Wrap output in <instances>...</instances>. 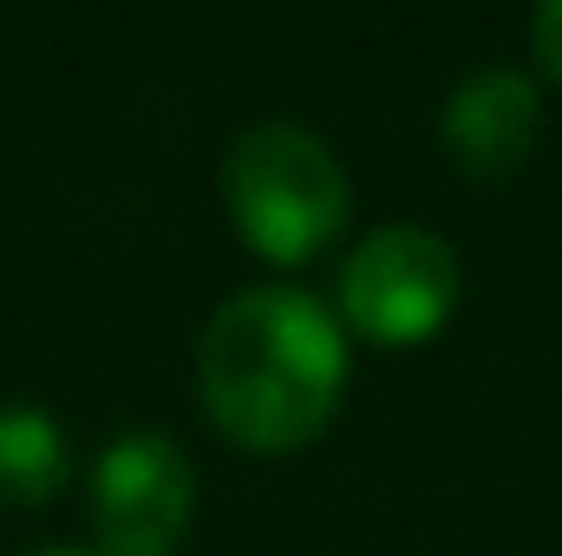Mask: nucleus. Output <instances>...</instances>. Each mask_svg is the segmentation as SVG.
<instances>
[{"label": "nucleus", "mask_w": 562, "mask_h": 556, "mask_svg": "<svg viewBox=\"0 0 562 556\" xmlns=\"http://www.w3.org/2000/svg\"><path fill=\"white\" fill-rule=\"evenodd\" d=\"M190 504H196V478L170 438L125 432L105 445L92 471V524L105 556H177L190 531Z\"/></svg>", "instance_id": "4"}, {"label": "nucleus", "mask_w": 562, "mask_h": 556, "mask_svg": "<svg viewBox=\"0 0 562 556\" xmlns=\"http://www.w3.org/2000/svg\"><path fill=\"white\" fill-rule=\"evenodd\" d=\"M66 478V438L46 407H0V504H40Z\"/></svg>", "instance_id": "6"}, {"label": "nucleus", "mask_w": 562, "mask_h": 556, "mask_svg": "<svg viewBox=\"0 0 562 556\" xmlns=\"http://www.w3.org/2000/svg\"><path fill=\"white\" fill-rule=\"evenodd\" d=\"M40 556H79V551H40Z\"/></svg>", "instance_id": "8"}, {"label": "nucleus", "mask_w": 562, "mask_h": 556, "mask_svg": "<svg viewBox=\"0 0 562 556\" xmlns=\"http://www.w3.org/2000/svg\"><path fill=\"white\" fill-rule=\"evenodd\" d=\"M543 132V99L537 79L517 66H484L445 99V144L471 177H504L517 170Z\"/></svg>", "instance_id": "5"}, {"label": "nucleus", "mask_w": 562, "mask_h": 556, "mask_svg": "<svg viewBox=\"0 0 562 556\" xmlns=\"http://www.w3.org/2000/svg\"><path fill=\"white\" fill-rule=\"evenodd\" d=\"M229 190V216L243 230L249 249H262L269 263H301L314 249H327L347 223V170L314 138L307 125H256L243 132L223 170Z\"/></svg>", "instance_id": "2"}, {"label": "nucleus", "mask_w": 562, "mask_h": 556, "mask_svg": "<svg viewBox=\"0 0 562 556\" xmlns=\"http://www.w3.org/2000/svg\"><path fill=\"white\" fill-rule=\"evenodd\" d=\"M458 288V249L438 230L386 223L340 263V314L373 341H425L451 321Z\"/></svg>", "instance_id": "3"}, {"label": "nucleus", "mask_w": 562, "mask_h": 556, "mask_svg": "<svg viewBox=\"0 0 562 556\" xmlns=\"http://www.w3.org/2000/svg\"><path fill=\"white\" fill-rule=\"evenodd\" d=\"M530 46H537V59H543V73L562 86V0L550 7H537V26H530Z\"/></svg>", "instance_id": "7"}, {"label": "nucleus", "mask_w": 562, "mask_h": 556, "mask_svg": "<svg viewBox=\"0 0 562 556\" xmlns=\"http://www.w3.org/2000/svg\"><path fill=\"white\" fill-rule=\"evenodd\" d=\"M196 387L236 445L288 452L314 438L347 393V327L307 288H243L203 327Z\"/></svg>", "instance_id": "1"}]
</instances>
